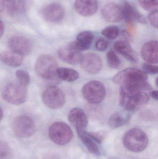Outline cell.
<instances>
[{"instance_id": "cell-1", "label": "cell", "mask_w": 158, "mask_h": 159, "mask_svg": "<svg viewBox=\"0 0 158 159\" xmlns=\"http://www.w3.org/2000/svg\"><path fill=\"white\" fill-rule=\"evenodd\" d=\"M149 101V96L143 91L130 86H121L119 102L120 106L126 111H138L146 105Z\"/></svg>"}, {"instance_id": "cell-2", "label": "cell", "mask_w": 158, "mask_h": 159, "mask_svg": "<svg viewBox=\"0 0 158 159\" xmlns=\"http://www.w3.org/2000/svg\"><path fill=\"white\" fill-rule=\"evenodd\" d=\"M147 74L143 70L129 68L117 74L113 78L114 83L120 86L134 87L142 91H151L152 86L147 81Z\"/></svg>"}, {"instance_id": "cell-3", "label": "cell", "mask_w": 158, "mask_h": 159, "mask_svg": "<svg viewBox=\"0 0 158 159\" xmlns=\"http://www.w3.org/2000/svg\"><path fill=\"white\" fill-rule=\"evenodd\" d=\"M148 143V137L146 134L137 128L128 131L123 136L124 147L129 151L134 153L143 151L147 147Z\"/></svg>"}, {"instance_id": "cell-4", "label": "cell", "mask_w": 158, "mask_h": 159, "mask_svg": "<svg viewBox=\"0 0 158 159\" xmlns=\"http://www.w3.org/2000/svg\"><path fill=\"white\" fill-rule=\"evenodd\" d=\"M35 71L37 75L46 80H53L56 78L58 64L53 57L43 55L36 61Z\"/></svg>"}, {"instance_id": "cell-5", "label": "cell", "mask_w": 158, "mask_h": 159, "mask_svg": "<svg viewBox=\"0 0 158 159\" xmlns=\"http://www.w3.org/2000/svg\"><path fill=\"white\" fill-rule=\"evenodd\" d=\"M2 96L6 102L11 104H22L27 100V88L18 82L9 83L3 90Z\"/></svg>"}, {"instance_id": "cell-6", "label": "cell", "mask_w": 158, "mask_h": 159, "mask_svg": "<svg viewBox=\"0 0 158 159\" xmlns=\"http://www.w3.org/2000/svg\"><path fill=\"white\" fill-rule=\"evenodd\" d=\"M82 93L88 102L96 104L104 100L106 93L105 86L102 82L97 80H92L83 86Z\"/></svg>"}, {"instance_id": "cell-7", "label": "cell", "mask_w": 158, "mask_h": 159, "mask_svg": "<svg viewBox=\"0 0 158 159\" xmlns=\"http://www.w3.org/2000/svg\"><path fill=\"white\" fill-rule=\"evenodd\" d=\"M49 136L55 143L65 145L70 142L73 137V132L70 127L63 122H56L49 129Z\"/></svg>"}, {"instance_id": "cell-8", "label": "cell", "mask_w": 158, "mask_h": 159, "mask_svg": "<svg viewBox=\"0 0 158 159\" xmlns=\"http://www.w3.org/2000/svg\"><path fill=\"white\" fill-rule=\"evenodd\" d=\"M42 98L45 104L53 109L61 108L66 102L63 91L55 86H50L46 88L43 93Z\"/></svg>"}, {"instance_id": "cell-9", "label": "cell", "mask_w": 158, "mask_h": 159, "mask_svg": "<svg viewBox=\"0 0 158 159\" xmlns=\"http://www.w3.org/2000/svg\"><path fill=\"white\" fill-rule=\"evenodd\" d=\"M13 131L20 138H28L32 136L35 132V125L29 117L20 116L17 117L12 124Z\"/></svg>"}, {"instance_id": "cell-10", "label": "cell", "mask_w": 158, "mask_h": 159, "mask_svg": "<svg viewBox=\"0 0 158 159\" xmlns=\"http://www.w3.org/2000/svg\"><path fill=\"white\" fill-rule=\"evenodd\" d=\"M80 64L83 70L91 75L98 73L103 67L102 59L94 53H87L82 56Z\"/></svg>"}, {"instance_id": "cell-11", "label": "cell", "mask_w": 158, "mask_h": 159, "mask_svg": "<svg viewBox=\"0 0 158 159\" xmlns=\"http://www.w3.org/2000/svg\"><path fill=\"white\" fill-rule=\"evenodd\" d=\"M8 47L22 56L29 55L32 50V45L29 39L24 36H15L8 41Z\"/></svg>"}, {"instance_id": "cell-12", "label": "cell", "mask_w": 158, "mask_h": 159, "mask_svg": "<svg viewBox=\"0 0 158 159\" xmlns=\"http://www.w3.org/2000/svg\"><path fill=\"white\" fill-rule=\"evenodd\" d=\"M58 55L62 61L73 65L80 63L83 56L81 51L75 49L70 43L59 48Z\"/></svg>"}, {"instance_id": "cell-13", "label": "cell", "mask_w": 158, "mask_h": 159, "mask_svg": "<svg viewBox=\"0 0 158 159\" xmlns=\"http://www.w3.org/2000/svg\"><path fill=\"white\" fill-rule=\"evenodd\" d=\"M44 18L51 22L61 21L65 15L64 7L58 3H52L45 7L42 11Z\"/></svg>"}, {"instance_id": "cell-14", "label": "cell", "mask_w": 158, "mask_h": 159, "mask_svg": "<svg viewBox=\"0 0 158 159\" xmlns=\"http://www.w3.org/2000/svg\"><path fill=\"white\" fill-rule=\"evenodd\" d=\"M102 14L106 21L112 23L120 22L123 19L122 8L115 3H109L102 9Z\"/></svg>"}, {"instance_id": "cell-15", "label": "cell", "mask_w": 158, "mask_h": 159, "mask_svg": "<svg viewBox=\"0 0 158 159\" xmlns=\"http://www.w3.org/2000/svg\"><path fill=\"white\" fill-rule=\"evenodd\" d=\"M97 0H76L74 8L81 16L87 17L95 14L98 9Z\"/></svg>"}, {"instance_id": "cell-16", "label": "cell", "mask_w": 158, "mask_h": 159, "mask_svg": "<svg viewBox=\"0 0 158 159\" xmlns=\"http://www.w3.org/2000/svg\"><path fill=\"white\" fill-rule=\"evenodd\" d=\"M68 119L76 129H83L88 125V119L84 111L80 108H72L69 112Z\"/></svg>"}, {"instance_id": "cell-17", "label": "cell", "mask_w": 158, "mask_h": 159, "mask_svg": "<svg viewBox=\"0 0 158 159\" xmlns=\"http://www.w3.org/2000/svg\"><path fill=\"white\" fill-rule=\"evenodd\" d=\"M141 55L144 60L150 64L158 62V43L156 41H151L145 43L142 47Z\"/></svg>"}, {"instance_id": "cell-18", "label": "cell", "mask_w": 158, "mask_h": 159, "mask_svg": "<svg viewBox=\"0 0 158 159\" xmlns=\"http://www.w3.org/2000/svg\"><path fill=\"white\" fill-rule=\"evenodd\" d=\"M114 48L118 53L129 61L135 63L138 61V56L136 52L127 41L124 40L117 41L114 43Z\"/></svg>"}, {"instance_id": "cell-19", "label": "cell", "mask_w": 158, "mask_h": 159, "mask_svg": "<svg viewBox=\"0 0 158 159\" xmlns=\"http://www.w3.org/2000/svg\"><path fill=\"white\" fill-rule=\"evenodd\" d=\"M94 35L89 31L81 32L78 34L77 40L70 43L74 48L79 51L87 50L90 48L94 40Z\"/></svg>"}, {"instance_id": "cell-20", "label": "cell", "mask_w": 158, "mask_h": 159, "mask_svg": "<svg viewBox=\"0 0 158 159\" xmlns=\"http://www.w3.org/2000/svg\"><path fill=\"white\" fill-rule=\"evenodd\" d=\"M123 13V18L127 23H132L135 20L143 24L147 23L145 18L139 14L135 8L128 2H125L122 8Z\"/></svg>"}, {"instance_id": "cell-21", "label": "cell", "mask_w": 158, "mask_h": 159, "mask_svg": "<svg viewBox=\"0 0 158 159\" xmlns=\"http://www.w3.org/2000/svg\"><path fill=\"white\" fill-rule=\"evenodd\" d=\"M0 60L10 67H18L22 64L23 56L12 50L3 51L0 53Z\"/></svg>"}, {"instance_id": "cell-22", "label": "cell", "mask_w": 158, "mask_h": 159, "mask_svg": "<svg viewBox=\"0 0 158 159\" xmlns=\"http://www.w3.org/2000/svg\"><path fill=\"white\" fill-rule=\"evenodd\" d=\"M78 135L83 144L91 153L99 156L100 151L96 142L90 135V133L85 131L83 129H77Z\"/></svg>"}, {"instance_id": "cell-23", "label": "cell", "mask_w": 158, "mask_h": 159, "mask_svg": "<svg viewBox=\"0 0 158 159\" xmlns=\"http://www.w3.org/2000/svg\"><path fill=\"white\" fill-rule=\"evenodd\" d=\"M130 120V116L129 114L125 115L119 112H117L113 114L109 118V126L113 129H117L129 123Z\"/></svg>"}, {"instance_id": "cell-24", "label": "cell", "mask_w": 158, "mask_h": 159, "mask_svg": "<svg viewBox=\"0 0 158 159\" xmlns=\"http://www.w3.org/2000/svg\"><path fill=\"white\" fill-rule=\"evenodd\" d=\"M57 75L64 81L73 82L78 79L79 74L77 71L70 68H59L57 71Z\"/></svg>"}, {"instance_id": "cell-25", "label": "cell", "mask_w": 158, "mask_h": 159, "mask_svg": "<svg viewBox=\"0 0 158 159\" xmlns=\"http://www.w3.org/2000/svg\"><path fill=\"white\" fill-rule=\"evenodd\" d=\"M107 61L109 66L112 69L117 70L120 67V60L112 50L108 52L107 54Z\"/></svg>"}, {"instance_id": "cell-26", "label": "cell", "mask_w": 158, "mask_h": 159, "mask_svg": "<svg viewBox=\"0 0 158 159\" xmlns=\"http://www.w3.org/2000/svg\"><path fill=\"white\" fill-rule=\"evenodd\" d=\"M17 82L26 88H28L30 82V77L28 72L24 70H19L16 71Z\"/></svg>"}, {"instance_id": "cell-27", "label": "cell", "mask_w": 158, "mask_h": 159, "mask_svg": "<svg viewBox=\"0 0 158 159\" xmlns=\"http://www.w3.org/2000/svg\"><path fill=\"white\" fill-rule=\"evenodd\" d=\"M101 33L107 39L114 40L118 36L119 34V30L117 26H109L104 29Z\"/></svg>"}, {"instance_id": "cell-28", "label": "cell", "mask_w": 158, "mask_h": 159, "mask_svg": "<svg viewBox=\"0 0 158 159\" xmlns=\"http://www.w3.org/2000/svg\"><path fill=\"white\" fill-rule=\"evenodd\" d=\"M158 0H139L141 6L147 11L157 10Z\"/></svg>"}, {"instance_id": "cell-29", "label": "cell", "mask_w": 158, "mask_h": 159, "mask_svg": "<svg viewBox=\"0 0 158 159\" xmlns=\"http://www.w3.org/2000/svg\"><path fill=\"white\" fill-rule=\"evenodd\" d=\"M12 151L10 147L6 142L0 141V159H10Z\"/></svg>"}, {"instance_id": "cell-30", "label": "cell", "mask_w": 158, "mask_h": 159, "mask_svg": "<svg viewBox=\"0 0 158 159\" xmlns=\"http://www.w3.org/2000/svg\"><path fill=\"white\" fill-rule=\"evenodd\" d=\"M31 0H14L15 11L23 13L28 10L30 5Z\"/></svg>"}, {"instance_id": "cell-31", "label": "cell", "mask_w": 158, "mask_h": 159, "mask_svg": "<svg viewBox=\"0 0 158 159\" xmlns=\"http://www.w3.org/2000/svg\"><path fill=\"white\" fill-rule=\"evenodd\" d=\"M142 68L143 70L147 74L155 75L158 73V67L156 65H152L148 63L142 64Z\"/></svg>"}, {"instance_id": "cell-32", "label": "cell", "mask_w": 158, "mask_h": 159, "mask_svg": "<svg viewBox=\"0 0 158 159\" xmlns=\"http://www.w3.org/2000/svg\"><path fill=\"white\" fill-rule=\"evenodd\" d=\"M158 12L157 10L151 11L148 16V20L151 25L157 29L158 27Z\"/></svg>"}, {"instance_id": "cell-33", "label": "cell", "mask_w": 158, "mask_h": 159, "mask_svg": "<svg viewBox=\"0 0 158 159\" xmlns=\"http://www.w3.org/2000/svg\"><path fill=\"white\" fill-rule=\"evenodd\" d=\"M109 45V43L107 41L104 39H99L96 43V48L97 50L100 51H105Z\"/></svg>"}, {"instance_id": "cell-34", "label": "cell", "mask_w": 158, "mask_h": 159, "mask_svg": "<svg viewBox=\"0 0 158 159\" xmlns=\"http://www.w3.org/2000/svg\"><path fill=\"white\" fill-rule=\"evenodd\" d=\"M150 96L156 100H158V92L157 90H151L149 92Z\"/></svg>"}, {"instance_id": "cell-35", "label": "cell", "mask_w": 158, "mask_h": 159, "mask_svg": "<svg viewBox=\"0 0 158 159\" xmlns=\"http://www.w3.org/2000/svg\"><path fill=\"white\" fill-rule=\"evenodd\" d=\"M4 32V25L2 20H0V37L3 34Z\"/></svg>"}, {"instance_id": "cell-36", "label": "cell", "mask_w": 158, "mask_h": 159, "mask_svg": "<svg viewBox=\"0 0 158 159\" xmlns=\"http://www.w3.org/2000/svg\"><path fill=\"white\" fill-rule=\"evenodd\" d=\"M5 5L3 0H0V12H3L4 10Z\"/></svg>"}, {"instance_id": "cell-37", "label": "cell", "mask_w": 158, "mask_h": 159, "mask_svg": "<svg viewBox=\"0 0 158 159\" xmlns=\"http://www.w3.org/2000/svg\"><path fill=\"white\" fill-rule=\"evenodd\" d=\"M4 5L6 4L10 3L14 1V0H3Z\"/></svg>"}, {"instance_id": "cell-38", "label": "cell", "mask_w": 158, "mask_h": 159, "mask_svg": "<svg viewBox=\"0 0 158 159\" xmlns=\"http://www.w3.org/2000/svg\"><path fill=\"white\" fill-rule=\"evenodd\" d=\"M3 111L2 110L1 107H0V121L2 120V118L3 117Z\"/></svg>"}, {"instance_id": "cell-39", "label": "cell", "mask_w": 158, "mask_h": 159, "mask_svg": "<svg viewBox=\"0 0 158 159\" xmlns=\"http://www.w3.org/2000/svg\"><path fill=\"white\" fill-rule=\"evenodd\" d=\"M158 78H157L156 79V86H158Z\"/></svg>"}]
</instances>
